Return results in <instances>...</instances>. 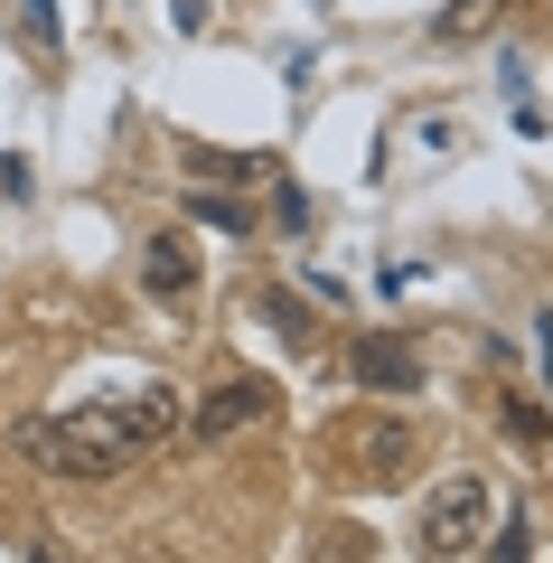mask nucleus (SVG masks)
Wrapping results in <instances>:
<instances>
[{"instance_id":"f3484780","label":"nucleus","mask_w":553,"mask_h":563,"mask_svg":"<svg viewBox=\"0 0 553 563\" xmlns=\"http://www.w3.org/2000/svg\"><path fill=\"white\" fill-rule=\"evenodd\" d=\"M534 339H544V385H553V320H544V329H534Z\"/></svg>"},{"instance_id":"f03ea898","label":"nucleus","mask_w":553,"mask_h":563,"mask_svg":"<svg viewBox=\"0 0 553 563\" xmlns=\"http://www.w3.org/2000/svg\"><path fill=\"white\" fill-rule=\"evenodd\" d=\"M488 517H497V488L478 479V470H451V479L432 488V507H422V554L460 563L478 536H488Z\"/></svg>"},{"instance_id":"2eb2a0df","label":"nucleus","mask_w":553,"mask_h":563,"mask_svg":"<svg viewBox=\"0 0 553 563\" xmlns=\"http://www.w3.org/2000/svg\"><path fill=\"white\" fill-rule=\"evenodd\" d=\"M198 161V179H254V161H235V151H188Z\"/></svg>"},{"instance_id":"423d86ee","label":"nucleus","mask_w":553,"mask_h":563,"mask_svg":"<svg viewBox=\"0 0 553 563\" xmlns=\"http://www.w3.org/2000/svg\"><path fill=\"white\" fill-rule=\"evenodd\" d=\"M122 422H132V442H141V451H159L178 422H188V404H178L169 385H141V395H122Z\"/></svg>"},{"instance_id":"4468645a","label":"nucleus","mask_w":553,"mask_h":563,"mask_svg":"<svg viewBox=\"0 0 553 563\" xmlns=\"http://www.w3.org/2000/svg\"><path fill=\"white\" fill-rule=\"evenodd\" d=\"M488 563H526V517H516V507H507V526L488 536Z\"/></svg>"},{"instance_id":"a211bd4d","label":"nucleus","mask_w":553,"mask_h":563,"mask_svg":"<svg viewBox=\"0 0 553 563\" xmlns=\"http://www.w3.org/2000/svg\"><path fill=\"white\" fill-rule=\"evenodd\" d=\"M29 563H66V554H57V544H38V554H29Z\"/></svg>"},{"instance_id":"6e6552de","label":"nucleus","mask_w":553,"mask_h":563,"mask_svg":"<svg viewBox=\"0 0 553 563\" xmlns=\"http://www.w3.org/2000/svg\"><path fill=\"white\" fill-rule=\"evenodd\" d=\"M497 422H507V442H526L534 461L553 451V413H544V404H526V395H497Z\"/></svg>"},{"instance_id":"1a4fd4ad","label":"nucleus","mask_w":553,"mask_h":563,"mask_svg":"<svg viewBox=\"0 0 553 563\" xmlns=\"http://www.w3.org/2000/svg\"><path fill=\"white\" fill-rule=\"evenodd\" d=\"M497 10H507V0H441V20H432V38H441V47H460V38H478V29H488Z\"/></svg>"},{"instance_id":"9b49d317","label":"nucleus","mask_w":553,"mask_h":563,"mask_svg":"<svg viewBox=\"0 0 553 563\" xmlns=\"http://www.w3.org/2000/svg\"><path fill=\"white\" fill-rule=\"evenodd\" d=\"M20 47L38 66H57V0H20Z\"/></svg>"},{"instance_id":"0eeeda50","label":"nucleus","mask_w":553,"mask_h":563,"mask_svg":"<svg viewBox=\"0 0 553 563\" xmlns=\"http://www.w3.org/2000/svg\"><path fill=\"white\" fill-rule=\"evenodd\" d=\"M141 282H151V301H188V282H198L188 244H178V235H151V244H141Z\"/></svg>"},{"instance_id":"39448f33","label":"nucleus","mask_w":553,"mask_h":563,"mask_svg":"<svg viewBox=\"0 0 553 563\" xmlns=\"http://www.w3.org/2000/svg\"><path fill=\"white\" fill-rule=\"evenodd\" d=\"M347 432H356L347 461L366 470V479H403V470H413V422H395V413H356Z\"/></svg>"},{"instance_id":"7ed1b4c3","label":"nucleus","mask_w":553,"mask_h":563,"mask_svg":"<svg viewBox=\"0 0 553 563\" xmlns=\"http://www.w3.org/2000/svg\"><path fill=\"white\" fill-rule=\"evenodd\" d=\"M281 413V385H263V376H235V385H217V395H198L188 404V442H225V432H244V422H273Z\"/></svg>"},{"instance_id":"ddd939ff","label":"nucleus","mask_w":553,"mask_h":563,"mask_svg":"<svg viewBox=\"0 0 553 563\" xmlns=\"http://www.w3.org/2000/svg\"><path fill=\"white\" fill-rule=\"evenodd\" d=\"M263 320H273V329H281V339H300V329H310V310H300V301H291V291H263Z\"/></svg>"},{"instance_id":"dca6fc26","label":"nucleus","mask_w":553,"mask_h":563,"mask_svg":"<svg viewBox=\"0 0 553 563\" xmlns=\"http://www.w3.org/2000/svg\"><path fill=\"white\" fill-rule=\"evenodd\" d=\"M29 188H38V179H29V161H0V198H29Z\"/></svg>"},{"instance_id":"9d476101","label":"nucleus","mask_w":553,"mask_h":563,"mask_svg":"<svg viewBox=\"0 0 553 563\" xmlns=\"http://www.w3.org/2000/svg\"><path fill=\"white\" fill-rule=\"evenodd\" d=\"M188 217H198V225H217V235H254V207H244V198H225V188H198V198H188Z\"/></svg>"},{"instance_id":"f257e3e1","label":"nucleus","mask_w":553,"mask_h":563,"mask_svg":"<svg viewBox=\"0 0 553 563\" xmlns=\"http://www.w3.org/2000/svg\"><path fill=\"white\" fill-rule=\"evenodd\" d=\"M20 451L38 470H57V479H122L132 461H151V451L132 442V422H122V404H85V413H57V422H20Z\"/></svg>"},{"instance_id":"20e7f679","label":"nucleus","mask_w":553,"mask_h":563,"mask_svg":"<svg viewBox=\"0 0 553 563\" xmlns=\"http://www.w3.org/2000/svg\"><path fill=\"white\" fill-rule=\"evenodd\" d=\"M422 347L395 339V329H366V339L347 347V385H366V395H422Z\"/></svg>"},{"instance_id":"f8f14e48","label":"nucleus","mask_w":553,"mask_h":563,"mask_svg":"<svg viewBox=\"0 0 553 563\" xmlns=\"http://www.w3.org/2000/svg\"><path fill=\"white\" fill-rule=\"evenodd\" d=\"M366 554H376V536H366V526H347V517L319 526V544H310V563H366Z\"/></svg>"}]
</instances>
